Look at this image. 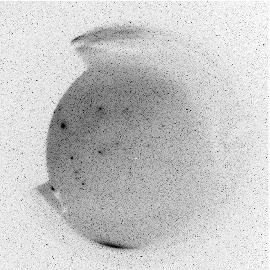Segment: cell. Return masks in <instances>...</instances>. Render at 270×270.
Returning <instances> with one entry per match:
<instances>
[{
  "label": "cell",
  "instance_id": "6da1fadb",
  "mask_svg": "<svg viewBox=\"0 0 270 270\" xmlns=\"http://www.w3.org/2000/svg\"><path fill=\"white\" fill-rule=\"evenodd\" d=\"M97 243H98L101 244V245H104V246H106L108 247H112V248L117 249H132V247L124 246L115 245V244H111V243H105V242H97Z\"/></svg>",
  "mask_w": 270,
  "mask_h": 270
}]
</instances>
